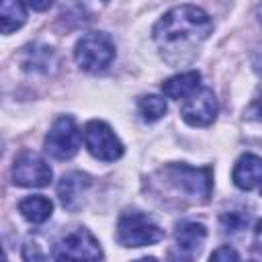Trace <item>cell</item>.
Instances as JSON below:
<instances>
[{
  "mask_svg": "<svg viewBox=\"0 0 262 262\" xmlns=\"http://www.w3.org/2000/svg\"><path fill=\"white\" fill-rule=\"evenodd\" d=\"M248 221L250 217L239 213V211H227L221 215V227L225 233H235V231H242L248 227Z\"/></svg>",
  "mask_w": 262,
  "mask_h": 262,
  "instance_id": "cell-18",
  "label": "cell"
},
{
  "mask_svg": "<svg viewBox=\"0 0 262 262\" xmlns=\"http://www.w3.org/2000/svg\"><path fill=\"white\" fill-rule=\"evenodd\" d=\"M27 23L25 0H0V29L4 35L14 33Z\"/></svg>",
  "mask_w": 262,
  "mask_h": 262,
  "instance_id": "cell-16",
  "label": "cell"
},
{
  "mask_svg": "<svg viewBox=\"0 0 262 262\" xmlns=\"http://www.w3.org/2000/svg\"><path fill=\"white\" fill-rule=\"evenodd\" d=\"M18 211L20 215L33 223V225H39V223H45L51 213H53V203L43 196V194H31V196H25L20 203H18Z\"/></svg>",
  "mask_w": 262,
  "mask_h": 262,
  "instance_id": "cell-14",
  "label": "cell"
},
{
  "mask_svg": "<svg viewBox=\"0 0 262 262\" xmlns=\"http://www.w3.org/2000/svg\"><path fill=\"white\" fill-rule=\"evenodd\" d=\"M254 244L258 250H262V221H258L254 227Z\"/></svg>",
  "mask_w": 262,
  "mask_h": 262,
  "instance_id": "cell-23",
  "label": "cell"
},
{
  "mask_svg": "<svg viewBox=\"0 0 262 262\" xmlns=\"http://www.w3.org/2000/svg\"><path fill=\"white\" fill-rule=\"evenodd\" d=\"M55 53L51 47L45 45H27L20 53V63L27 72H49V68L55 63Z\"/></svg>",
  "mask_w": 262,
  "mask_h": 262,
  "instance_id": "cell-15",
  "label": "cell"
},
{
  "mask_svg": "<svg viewBox=\"0 0 262 262\" xmlns=\"http://www.w3.org/2000/svg\"><path fill=\"white\" fill-rule=\"evenodd\" d=\"M199 86H201V72L190 70V72H182V74H176V76L164 80L162 92H164V96H168L172 100H184Z\"/></svg>",
  "mask_w": 262,
  "mask_h": 262,
  "instance_id": "cell-13",
  "label": "cell"
},
{
  "mask_svg": "<svg viewBox=\"0 0 262 262\" xmlns=\"http://www.w3.org/2000/svg\"><path fill=\"white\" fill-rule=\"evenodd\" d=\"M248 117L250 119H256V121H262V96H258L252 102V106L248 108Z\"/></svg>",
  "mask_w": 262,
  "mask_h": 262,
  "instance_id": "cell-20",
  "label": "cell"
},
{
  "mask_svg": "<svg viewBox=\"0 0 262 262\" xmlns=\"http://www.w3.org/2000/svg\"><path fill=\"white\" fill-rule=\"evenodd\" d=\"M164 182L190 203H205L213 190V172L211 168H194L188 164H168L162 172Z\"/></svg>",
  "mask_w": 262,
  "mask_h": 262,
  "instance_id": "cell-2",
  "label": "cell"
},
{
  "mask_svg": "<svg viewBox=\"0 0 262 262\" xmlns=\"http://www.w3.org/2000/svg\"><path fill=\"white\" fill-rule=\"evenodd\" d=\"M207 239V227L196 221H184L174 231V244L180 258H194Z\"/></svg>",
  "mask_w": 262,
  "mask_h": 262,
  "instance_id": "cell-11",
  "label": "cell"
},
{
  "mask_svg": "<svg viewBox=\"0 0 262 262\" xmlns=\"http://www.w3.org/2000/svg\"><path fill=\"white\" fill-rule=\"evenodd\" d=\"M211 31L213 20L203 8L194 4H180L170 8L154 25L151 33L164 61L170 66H182L192 61Z\"/></svg>",
  "mask_w": 262,
  "mask_h": 262,
  "instance_id": "cell-1",
  "label": "cell"
},
{
  "mask_svg": "<svg viewBox=\"0 0 262 262\" xmlns=\"http://www.w3.org/2000/svg\"><path fill=\"white\" fill-rule=\"evenodd\" d=\"M43 149L53 160H72L80 149V131L72 117L61 115L45 135Z\"/></svg>",
  "mask_w": 262,
  "mask_h": 262,
  "instance_id": "cell-5",
  "label": "cell"
},
{
  "mask_svg": "<svg viewBox=\"0 0 262 262\" xmlns=\"http://www.w3.org/2000/svg\"><path fill=\"white\" fill-rule=\"evenodd\" d=\"M92 180L84 172H68L57 182V196L68 211H78L90 188Z\"/></svg>",
  "mask_w": 262,
  "mask_h": 262,
  "instance_id": "cell-10",
  "label": "cell"
},
{
  "mask_svg": "<svg viewBox=\"0 0 262 262\" xmlns=\"http://www.w3.org/2000/svg\"><path fill=\"white\" fill-rule=\"evenodd\" d=\"M211 260H225V262H229V260H239V254H237L231 246H221V248H217V250L211 254Z\"/></svg>",
  "mask_w": 262,
  "mask_h": 262,
  "instance_id": "cell-19",
  "label": "cell"
},
{
  "mask_svg": "<svg viewBox=\"0 0 262 262\" xmlns=\"http://www.w3.org/2000/svg\"><path fill=\"white\" fill-rule=\"evenodd\" d=\"M258 18H260V25H262V6H260V14H258Z\"/></svg>",
  "mask_w": 262,
  "mask_h": 262,
  "instance_id": "cell-24",
  "label": "cell"
},
{
  "mask_svg": "<svg viewBox=\"0 0 262 262\" xmlns=\"http://www.w3.org/2000/svg\"><path fill=\"white\" fill-rule=\"evenodd\" d=\"M217 111H219V104H217L213 90L199 86L190 96L182 100L180 117L190 127H207L215 121Z\"/></svg>",
  "mask_w": 262,
  "mask_h": 262,
  "instance_id": "cell-9",
  "label": "cell"
},
{
  "mask_svg": "<svg viewBox=\"0 0 262 262\" xmlns=\"http://www.w3.org/2000/svg\"><path fill=\"white\" fill-rule=\"evenodd\" d=\"M115 55H117L115 43L102 31H92V33L82 35L74 47V59L78 68L88 74L104 72L113 63Z\"/></svg>",
  "mask_w": 262,
  "mask_h": 262,
  "instance_id": "cell-4",
  "label": "cell"
},
{
  "mask_svg": "<svg viewBox=\"0 0 262 262\" xmlns=\"http://www.w3.org/2000/svg\"><path fill=\"white\" fill-rule=\"evenodd\" d=\"M82 137H84V145L90 151V156L100 162H115L125 151L121 139L115 135L111 125L104 121H98V119L88 121L84 125Z\"/></svg>",
  "mask_w": 262,
  "mask_h": 262,
  "instance_id": "cell-6",
  "label": "cell"
},
{
  "mask_svg": "<svg viewBox=\"0 0 262 262\" xmlns=\"http://www.w3.org/2000/svg\"><path fill=\"white\" fill-rule=\"evenodd\" d=\"M96 2H98V0H96ZM100 2H102V4H104V2H108V0H100Z\"/></svg>",
  "mask_w": 262,
  "mask_h": 262,
  "instance_id": "cell-25",
  "label": "cell"
},
{
  "mask_svg": "<svg viewBox=\"0 0 262 262\" xmlns=\"http://www.w3.org/2000/svg\"><path fill=\"white\" fill-rule=\"evenodd\" d=\"M166 100L158 94H145L137 100V113L145 123H156L166 115Z\"/></svg>",
  "mask_w": 262,
  "mask_h": 262,
  "instance_id": "cell-17",
  "label": "cell"
},
{
  "mask_svg": "<svg viewBox=\"0 0 262 262\" xmlns=\"http://www.w3.org/2000/svg\"><path fill=\"white\" fill-rule=\"evenodd\" d=\"M260 194H262V188H260Z\"/></svg>",
  "mask_w": 262,
  "mask_h": 262,
  "instance_id": "cell-26",
  "label": "cell"
},
{
  "mask_svg": "<svg viewBox=\"0 0 262 262\" xmlns=\"http://www.w3.org/2000/svg\"><path fill=\"white\" fill-rule=\"evenodd\" d=\"M12 182L23 188H43L51 182L53 170L51 166L35 151H23L16 156L12 170H10Z\"/></svg>",
  "mask_w": 262,
  "mask_h": 262,
  "instance_id": "cell-8",
  "label": "cell"
},
{
  "mask_svg": "<svg viewBox=\"0 0 262 262\" xmlns=\"http://www.w3.org/2000/svg\"><path fill=\"white\" fill-rule=\"evenodd\" d=\"M53 2H55V0H27V4H29L35 12H45V10H49V8L53 6Z\"/></svg>",
  "mask_w": 262,
  "mask_h": 262,
  "instance_id": "cell-21",
  "label": "cell"
},
{
  "mask_svg": "<svg viewBox=\"0 0 262 262\" xmlns=\"http://www.w3.org/2000/svg\"><path fill=\"white\" fill-rule=\"evenodd\" d=\"M164 237V229L143 211L125 209L117 221V242L123 248H145L158 244Z\"/></svg>",
  "mask_w": 262,
  "mask_h": 262,
  "instance_id": "cell-3",
  "label": "cell"
},
{
  "mask_svg": "<svg viewBox=\"0 0 262 262\" xmlns=\"http://www.w3.org/2000/svg\"><path fill=\"white\" fill-rule=\"evenodd\" d=\"M252 68L258 76H262V49H258L254 55H252Z\"/></svg>",
  "mask_w": 262,
  "mask_h": 262,
  "instance_id": "cell-22",
  "label": "cell"
},
{
  "mask_svg": "<svg viewBox=\"0 0 262 262\" xmlns=\"http://www.w3.org/2000/svg\"><path fill=\"white\" fill-rule=\"evenodd\" d=\"M55 260H100L102 248L100 242L86 227H76L68 231L55 246Z\"/></svg>",
  "mask_w": 262,
  "mask_h": 262,
  "instance_id": "cell-7",
  "label": "cell"
},
{
  "mask_svg": "<svg viewBox=\"0 0 262 262\" xmlns=\"http://www.w3.org/2000/svg\"><path fill=\"white\" fill-rule=\"evenodd\" d=\"M231 180L242 190H252L262 184V158L256 154H244L237 158Z\"/></svg>",
  "mask_w": 262,
  "mask_h": 262,
  "instance_id": "cell-12",
  "label": "cell"
}]
</instances>
